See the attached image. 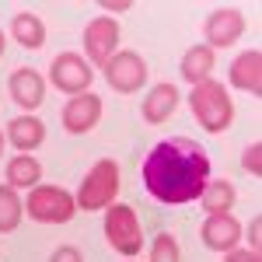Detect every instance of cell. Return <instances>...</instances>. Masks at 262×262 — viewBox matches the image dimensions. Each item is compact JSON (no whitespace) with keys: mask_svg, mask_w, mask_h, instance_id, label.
Segmentation results:
<instances>
[{"mask_svg":"<svg viewBox=\"0 0 262 262\" xmlns=\"http://www.w3.org/2000/svg\"><path fill=\"white\" fill-rule=\"evenodd\" d=\"M49 77H53V84L60 88V91H67V95H84L88 88H91V81H95V70L84 63V56H77V53H60L56 60H53V67H49Z\"/></svg>","mask_w":262,"mask_h":262,"instance_id":"obj_7","label":"cell"},{"mask_svg":"<svg viewBox=\"0 0 262 262\" xmlns=\"http://www.w3.org/2000/svg\"><path fill=\"white\" fill-rule=\"evenodd\" d=\"M245 32V18L238 7H217L210 18H206V25H203V35H206V46L213 49V46H234V42L242 39Z\"/></svg>","mask_w":262,"mask_h":262,"instance_id":"obj_8","label":"cell"},{"mask_svg":"<svg viewBox=\"0 0 262 262\" xmlns=\"http://www.w3.org/2000/svg\"><path fill=\"white\" fill-rule=\"evenodd\" d=\"M189 105H192V116L200 119V126L206 129V133H224V129L231 126V119H234L231 95H227V88L217 84V81L192 84Z\"/></svg>","mask_w":262,"mask_h":262,"instance_id":"obj_2","label":"cell"},{"mask_svg":"<svg viewBox=\"0 0 262 262\" xmlns=\"http://www.w3.org/2000/svg\"><path fill=\"white\" fill-rule=\"evenodd\" d=\"M11 35H14L25 49H42V42H46V25H42V18L21 11V14H14V21H11Z\"/></svg>","mask_w":262,"mask_h":262,"instance_id":"obj_17","label":"cell"},{"mask_svg":"<svg viewBox=\"0 0 262 262\" xmlns=\"http://www.w3.org/2000/svg\"><path fill=\"white\" fill-rule=\"evenodd\" d=\"M200 234H203V245H206V248H213V252H231L234 245L242 242V224L234 221L231 213H213V217H206Z\"/></svg>","mask_w":262,"mask_h":262,"instance_id":"obj_11","label":"cell"},{"mask_svg":"<svg viewBox=\"0 0 262 262\" xmlns=\"http://www.w3.org/2000/svg\"><path fill=\"white\" fill-rule=\"evenodd\" d=\"M21 213H25V203L18 200V192L11 185H0V234L18 231Z\"/></svg>","mask_w":262,"mask_h":262,"instance_id":"obj_20","label":"cell"},{"mask_svg":"<svg viewBox=\"0 0 262 262\" xmlns=\"http://www.w3.org/2000/svg\"><path fill=\"white\" fill-rule=\"evenodd\" d=\"M101 7H105V11H129L133 4H129V0H119V4H112V0H101Z\"/></svg>","mask_w":262,"mask_h":262,"instance_id":"obj_25","label":"cell"},{"mask_svg":"<svg viewBox=\"0 0 262 262\" xmlns=\"http://www.w3.org/2000/svg\"><path fill=\"white\" fill-rule=\"evenodd\" d=\"M101 119V98L98 95H74V98L67 101V108H63V126H67V133H88V129H95Z\"/></svg>","mask_w":262,"mask_h":262,"instance_id":"obj_10","label":"cell"},{"mask_svg":"<svg viewBox=\"0 0 262 262\" xmlns=\"http://www.w3.org/2000/svg\"><path fill=\"white\" fill-rule=\"evenodd\" d=\"M7 91H11V98L18 101L21 108H39L42 98H46V84H42V77L35 74V70H28V67H21V70H14L11 74V81H7Z\"/></svg>","mask_w":262,"mask_h":262,"instance_id":"obj_12","label":"cell"},{"mask_svg":"<svg viewBox=\"0 0 262 262\" xmlns=\"http://www.w3.org/2000/svg\"><path fill=\"white\" fill-rule=\"evenodd\" d=\"M105 81L112 84V91H119V95H133L147 81V63H143L140 53H129V49L116 53L105 63Z\"/></svg>","mask_w":262,"mask_h":262,"instance_id":"obj_6","label":"cell"},{"mask_svg":"<svg viewBox=\"0 0 262 262\" xmlns=\"http://www.w3.org/2000/svg\"><path fill=\"white\" fill-rule=\"evenodd\" d=\"M259 227H262V221L255 217L252 221V252H259Z\"/></svg>","mask_w":262,"mask_h":262,"instance_id":"obj_26","label":"cell"},{"mask_svg":"<svg viewBox=\"0 0 262 262\" xmlns=\"http://www.w3.org/2000/svg\"><path fill=\"white\" fill-rule=\"evenodd\" d=\"M49 262H84V255L77 252V248H70V245H67V248H56Z\"/></svg>","mask_w":262,"mask_h":262,"instance_id":"obj_23","label":"cell"},{"mask_svg":"<svg viewBox=\"0 0 262 262\" xmlns=\"http://www.w3.org/2000/svg\"><path fill=\"white\" fill-rule=\"evenodd\" d=\"M231 84L248 91V95H255V98L262 95V53L259 49H248L231 63Z\"/></svg>","mask_w":262,"mask_h":262,"instance_id":"obj_13","label":"cell"},{"mask_svg":"<svg viewBox=\"0 0 262 262\" xmlns=\"http://www.w3.org/2000/svg\"><path fill=\"white\" fill-rule=\"evenodd\" d=\"M203 210L213 217V213H231V206H234V185L231 182H206V189H203Z\"/></svg>","mask_w":262,"mask_h":262,"instance_id":"obj_19","label":"cell"},{"mask_svg":"<svg viewBox=\"0 0 262 262\" xmlns=\"http://www.w3.org/2000/svg\"><path fill=\"white\" fill-rule=\"evenodd\" d=\"M116 192H119V164L105 158V161H98L88 171V179L81 182L77 206H81V210H101V206H108V203L116 200Z\"/></svg>","mask_w":262,"mask_h":262,"instance_id":"obj_4","label":"cell"},{"mask_svg":"<svg viewBox=\"0 0 262 262\" xmlns=\"http://www.w3.org/2000/svg\"><path fill=\"white\" fill-rule=\"evenodd\" d=\"M116 46H119V25L112 18H95L84 28V49L95 63H105L116 56Z\"/></svg>","mask_w":262,"mask_h":262,"instance_id":"obj_9","label":"cell"},{"mask_svg":"<svg viewBox=\"0 0 262 262\" xmlns=\"http://www.w3.org/2000/svg\"><path fill=\"white\" fill-rule=\"evenodd\" d=\"M150 262H182V252H179V242L171 234H161L154 248H150Z\"/></svg>","mask_w":262,"mask_h":262,"instance_id":"obj_21","label":"cell"},{"mask_svg":"<svg viewBox=\"0 0 262 262\" xmlns=\"http://www.w3.org/2000/svg\"><path fill=\"white\" fill-rule=\"evenodd\" d=\"M4 42H7V39H4V32H0V56H4Z\"/></svg>","mask_w":262,"mask_h":262,"instance_id":"obj_27","label":"cell"},{"mask_svg":"<svg viewBox=\"0 0 262 262\" xmlns=\"http://www.w3.org/2000/svg\"><path fill=\"white\" fill-rule=\"evenodd\" d=\"M0 150H4V133H0Z\"/></svg>","mask_w":262,"mask_h":262,"instance_id":"obj_28","label":"cell"},{"mask_svg":"<svg viewBox=\"0 0 262 262\" xmlns=\"http://www.w3.org/2000/svg\"><path fill=\"white\" fill-rule=\"evenodd\" d=\"M245 171H252V175H262V143H252V147H245Z\"/></svg>","mask_w":262,"mask_h":262,"instance_id":"obj_22","label":"cell"},{"mask_svg":"<svg viewBox=\"0 0 262 262\" xmlns=\"http://www.w3.org/2000/svg\"><path fill=\"white\" fill-rule=\"evenodd\" d=\"M175 108H179V91H175V84H158V88L143 98V119L161 126V122H168V116H171Z\"/></svg>","mask_w":262,"mask_h":262,"instance_id":"obj_14","label":"cell"},{"mask_svg":"<svg viewBox=\"0 0 262 262\" xmlns=\"http://www.w3.org/2000/svg\"><path fill=\"white\" fill-rule=\"evenodd\" d=\"M217 67V60H213V49L210 46H192L185 56H182V77L189 84H203L210 81V70Z\"/></svg>","mask_w":262,"mask_h":262,"instance_id":"obj_16","label":"cell"},{"mask_svg":"<svg viewBox=\"0 0 262 262\" xmlns=\"http://www.w3.org/2000/svg\"><path fill=\"white\" fill-rule=\"evenodd\" d=\"M42 179V164L32 158V154H18L14 161L7 164V182H11V189H28V185H35Z\"/></svg>","mask_w":262,"mask_h":262,"instance_id":"obj_18","label":"cell"},{"mask_svg":"<svg viewBox=\"0 0 262 262\" xmlns=\"http://www.w3.org/2000/svg\"><path fill=\"white\" fill-rule=\"evenodd\" d=\"M7 140L14 143L18 150H35L42 140H46V126H42L35 116H18V119H11V126H7Z\"/></svg>","mask_w":262,"mask_h":262,"instance_id":"obj_15","label":"cell"},{"mask_svg":"<svg viewBox=\"0 0 262 262\" xmlns=\"http://www.w3.org/2000/svg\"><path fill=\"white\" fill-rule=\"evenodd\" d=\"M210 182V158L196 140L189 137H171L161 140L143 161V185L154 200L179 206L203 196Z\"/></svg>","mask_w":262,"mask_h":262,"instance_id":"obj_1","label":"cell"},{"mask_svg":"<svg viewBox=\"0 0 262 262\" xmlns=\"http://www.w3.org/2000/svg\"><path fill=\"white\" fill-rule=\"evenodd\" d=\"M28 217H35L42 224H67L74 213H77V200L67 192V189H56V185H39L32 189L28 196Z\"/></svg>","mask_w":262,"mask_h":262,"instance_id":"obj_5","label":"cell"},{"mask_svg":"<svg viewBox=\"0 0 262 262\" xmlns=\"http://www.w3.org/2000/svg\"><path fill=\"white\" fill-rule=\"evenodd\" d=\"M227 262H262V259H259V252H231Z\"/></svg>","mask_w":262,"mask_h":262,"instance_id":"obj_24","label":"cell"},{"mask_svg":"<svg viewBox=\"0 0 262 262\" xmlns=\"http://www.w3.org/2000/svg\"><path fill=\"white\" fill-rule=\"evenodd\" d=\"M105 238H108V245L119 255H137L140 245H143V231H140V221H137V210L126 206V203L108 206V213H105Z\"/></svg>","mask_w":262,"mask_h":262,"instance_id":"obj_3","label":"cell"}]
</instances>
